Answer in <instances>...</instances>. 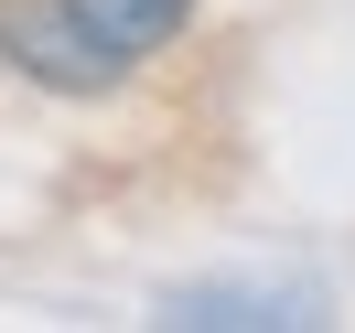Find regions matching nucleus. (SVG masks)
Here are the masks:
<instances>
[{
    "label": "nucleus",
    "mask_w": 355,
    "mask_h": 333,
    "mask_svg": "<svg viewBox=\"0 0 355 333\" xmlns=\"http://www.w3.org/2000/svg\"><path fill=\"white\" fill-rule=\"evenodd\" d=\"M0 54L22 65L33 87H54V97H108L119 75H130L65 0H0Z\"/></svg>",
    "instance_id": "nucleus-1"
},
{
    "label": "nucleus",
    "mask_w": 355,
    "mask_h": 333,
    "mask_svg": "<svg viewBox=\"0 0 355 333\" xmlns=\"http://www.w3.org/2000/svg\"><path fill=\"white\" fill-rule=\"evenodd\" d=\"M162 323H323L302 290H173Z\"/></svg>",
    "instance_id": "nucleus-3"
},
{
    "label": "nucleus",
    "mask_w": 355,
    "mask_h": 333,
    "mask_svg": "<svg viewBox=\"0 0 355 333\" xmlns=\"http://www.w3.org/2000/svg\"><path fill=\"white\" fill-rule=\"evenodd\" d=\"M65 11H76V22H87L97 44L119 54V65H151V54L173 44L183 22H194V0H65Z\"/></svg>",
    "instance_id": "nucleus-2"
}]
</instances>
